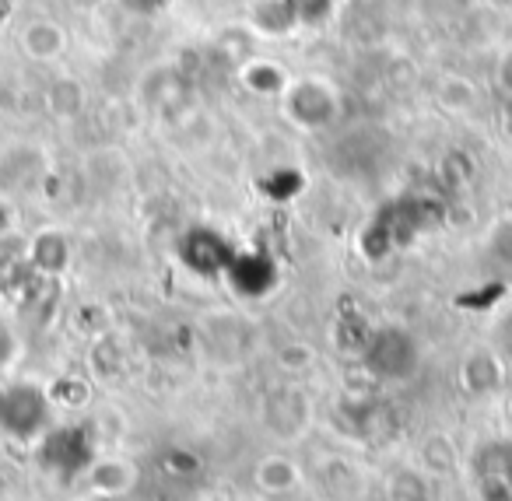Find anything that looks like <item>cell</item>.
I'll return each instance as SVG.
<instances>
[{
    "label": "cell",
    "instance_id": "obj_1",
    "mask_svg": "<svg viewBox=\"0 0 512 501\" xmlns=\"http://www.w3.org/2000/svg\"><path fill=\"white\" fill-rule=\"evenodd\" d=\"M281 113L288 116V123H295L306 134H323V130L337 127V120H341L344 95L330 78L302 74V78L288 81V88L281 92Z\"/></svg>",
    "mask_w": 512,
    "mask_h": 501
},
{
    "label": "cell",
    "instance_id": "obj_2",
    "mask_svg": "<svg viewBox=\"0 0 512 501\" xmlns=\"http://www.w3.org/2000/svg\"><path fill=\"white\" fill-rule=\"evenodd\" d=\"M362 365L379 382H407L421 368V344L404 326H376L372 333H365Z\"/></svg>",
    "mask_w": 512,
    "mask_h": 501
},
{
    "label": "cell",
    "instance_id": "obj_3",
    "mask_svg": "<svg viewBox=\"0 0 512 501\" xmlns=\"http://www.w3.org/2000/svg\"><path fill=\"white\" fill-rule=\"evenodd\" d=\"M50 396L32 382H15L0 389V431H8L18 442L43 435L50 424Z\"/></svg>",
    "mask_w": 512,
    "mask_h": 501
},
{
    "label": "cell",
    "instance_id": "obj_4",
    "mask_svg": "<svg viewBox=\"0 0 512 501\" xmlns=\"http://www.w3.org/2000/svg\"><path fill=\"white\" fill-rule=\"evenodd\" d=\"M235 249L228 246V239L221 232L207 225H197L183 235L179 242V260L193 270V274H204V277H225L228 263H232Z\"/></svg>",
    "mask_w": 512,
    "mask_h": 501
},
{
    "label": "cell",
    "instance_id": "obj_5",
    "mask_svg": "<svg viewBox=\"0 0 512 501\" xmlns=\"http://www.w3.org/2000/svg\"><path fill=\"white\" fill-rule=\"evenodd\" d=\"M225 277L242 298H264V295H271L274 284H278V263H274L267 253L249 249V253L232 256Z\"/></svg>",
    "mask_w": 512,
    "mask_h": 501
},
{
    "label": "cell",
    "instance_id": "obj_6",
    "mask_svg": "<svg viewBox=\"0 0 512 501\" xmlns=\"http://www.w3.org/2000/svg\"><path fill=\"white\" fill-rule=\"evenodd\" d=\"M474 477L484 494H512V442L495 438L484 442L474 456Z\"/></svg>",
    "mask_w": 512,
    "mask_h": 501
},
{
    "label": "cell",
    "instance_id": "obj_7",
    "mask_svg": "<svg viewBox=\"0 0 512 501\" xmlns=\"http://www.w3.org/2000/svg\"><path fill=\"white\" fill-rule=\"evenodd\" d=\"M25 57H32L36 64H53L67 53V29L53 18H32L18 32Z\"/></svg>",
    "mask_w": 512,
    "mask_h": 501
},
{
    "label": "cell",
    "instance_id": "obj_8",
    "mask_svg": "<svg viewBox=\"0 0 512 501\" xmlns=\"http://www.w3.org/2000/svg\"><path fill=\"white\" fill-rule=\"evenodd\" d=\"M505 361L495 354V347H477V351L467 354L463 361V386L470 393H491V389H502L505 382Z\"/></svg>",
    "mask_w": 512,
    "mask_h": 501
},
{
    "label": "cell",
    "instance_id": "obj_9",
    "mask_svg": "<svg viewBox=\"0 0 512 501\" xmlns=\"http://www.w3.org/2000/svg\"><path fill=\"white\" fill-rule=\"evenodd\" d=\"M288 74L281 64H274V60H264V57H253L246 67H242V85L249 88L253 95H278L288 88Z\"/></svg>",
    "mask_w": 512,
    "mask_h": 501
},
{
    "label": "cell",
    "instance_id": "obj_10",
    "mask_svg": "<svg viewBox=\"0 0 512 501\" xmlns=\"http://www.w3.org/2000/svg\"><path fill=\"white\" fill-rule=\"evenodd\" d=\"M249 25H253L256 36H271V39L299 32L292 15H288L285 0H256L253 11H249Z\"/></svg>",
    "mask_w": 512,
    "mask_h": 501
},
{
    "label": "cell",
    "instance_id": "obj_11",
    "mask_svg": "<svg viewBox=\"0 0 512 501\" xmlns=\"http://www.w3.org/2000/svg\"><path fill=\"white\" fill-rule=\"evenodd\" d=\"M341 0H285L288 15H292L295 29H320L334 18Z\"/></svg>",
    "mask_w": 512,
    "mask_h": 501
},
{
    "label": "cell",
    "instance_id": "obj_12",
    "mask_svg": "<svg viewBox=\"0 0 512 501\" xmlns=\"http://www.w3.org/2000/svg\"><path fill=\"white\" fill-rule=\"evenodd\" d=\"M32 253H36L39 267L50 270V274H57V270H64V263H67V242H64V235L43 232L36 239V246H32Z\"/></svg>",
    "mask_w": 512,
    "mask_h": 501
},
{
    "label": "cell",
    "instance_id": "obj_13",
    "mask_svg": "<svg viewBox=\"0 0 512 501\" xmlns=\"http://www.w3.org/2000/svg\"><path fill=\"white\" fill-rule=\"evenodd\" d=\"M488 253L495 263H502V267L512 270V214L509 218H502L495 228H491L488 235Z\"/></svg>",
    "mask_w": 512,
    "mask_h": 501
},
{
    "label": "cell",
    "instance_id": "obj_14",
    "mask_svg": "<svg viewBox=\"0 0 512 501\" xmlns=\"http://www.w3.org/2000/svg\"><path fill=\"white\" fill-rule=\"evenodd\" d=\"M491 347H495V354L505 361V368H512V305L495 316V326H491Z\"/></svg>",
    "mask_w": 512,
    "mask_h": 501
},
{
    "label": "cell",
    "instance_id": "obj_15",
    "mask_svg": "<svg viewBox=\"0 0 512 501\" xmlns=\"http://www.w3.org/2000/svg\"><path fill=\"white\" fill-rule=\"evenodd\" d=\"M15 354H18V340H15V333H11V326L0 319V372L15 361Z\"/></svg>",
    "mask_w": 512,
    "mask_h": 501
},
{
    "label": "cell",
    "instance_id": "obj_16",
    "mask_svg": "<svg viewBox=\"0 0 512 501\" xmlns=\"http://www.w3.org/2000/svg\"><path fill=\"white\" fill-rule=\"evenodd\" d=\"M495 81H498V88L505 92V99L512 102V46L509 50L498 57V67H495Z\"/></svg>",
    "mask_w": 512,
    "mask_h": 501
},
{
    "label": "cell",
    "instance_id": "obj_17",
    "mask_svg": "<svg viewBox=\"0 0 512 501\" xmlns=\"http://www.w3.org/2000/svg\"><path fill=\"white\" fill-rule=\"evenodd\" d=\"M137 11H162V8H169L172 0H130Z\"/></svg>",
    "mask_w": 512,
    "mask_h": 501
}]
</instances>
